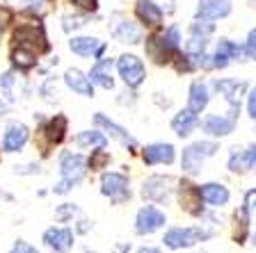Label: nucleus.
Instances as JSON below:
<instances>
[{"label": "nucleus", "mask_w": 256, "mask_h": 253, "mask_svg": "<svg viewBox=\"0 0 256 253\" xmlns=\"http://www.w3.org/2000/svg\"><path fill=\"white\" fill-rule=\"evenodd\" d=\"M2 112H5V105H2V100H0V114H2Z\"/></svg>", "instance_id": "42"}, {"label": "nucleus", "mask_w": 256, "mask_h": 253, "mask_svg": "<svg viewBox=\"0 0 256 253\" xmlns=\"http://www.w3.org/2000/svg\"><path fill=\"white\" fill-rule=\"evenodd\" d=\"M218 151V144L215 142H197V144H190V146L183 151V171L188 174H199V169H202V162L210 155H215Z\"/></svg>", "instance_id": "3"}, {"label": "nucleus", "mask_w": 256, "mask_h": 253, "mask_svg": "<svg viewBox=\"0 0 256 253\" xmlns=\"http://www.w3.org/2000/svg\"><path fill=\"white\" fill-rule=\"evenodd\" d=\"M213 235L210 231H204V228H172V231L165 233V238H162V242H165L167 249H188L192 247V244L202 242V240H208Z\"/></svg>", "instance_id": "2"}, {"label": "nucleus", "mask_w": 256, "mask_h": 253, "mask_svg": "<svg viewBox=\"0 0 256 253\" xmlns=\"http://www.w3.org/2000/svg\"><path fill=\"white\" fill-rule=\"evenodd\" d=\"M146 53H149V57L154 59L156 64H167L176 50H172V48L167 46V41L162 39V34H160V37H151L149 41H146Z\"/></svg>", "instance_id": "19"}, {"label": "nucleus", "mask_w": 256, "mask_h": 253, "mask_svg": "<svg viewBox=\"0 0 256 253\" xmlns=\"http://www.w3.org/2000/svg\"><path fill=\"white\" fill-rule=\"evenodd\" d=\"M138 253H160L158 249H154V247H144V249H140Z\"/></svg>", "instance_id": "41"}, {"label": "nucleus", "mask_w": 256, "mask_h": 253, "mask_svg": "<svg viewBox=\"0 0 256 253\" xmlns=\"http://www.w3.org/2000/svg\"><path fill=\"white\" fill-rule=\"evenodd\" d=\"M247 112H250V116L256 121V89L250 94V100H247Z\"/></svg>", "instance_id": "38"}, {"label": "nucleus", "mask_w": 256, "mask_h": 253, "mask_svg": "<svg viewBox=\"0 0 256 253\" xmlns=\"http://www.w3.org/2000/svg\"><path fill=\"white\" fill-rule=\"evenodd\" d=\"M74 2L80 7V9H87V11H94L96 5H98L96 0H74Z\"/></svg>", "instance_id": "40"}, {"label": "nucleus", "mask_w": 256, "mask_h": 253, "mask_svg": "<svg viewBox=\"0 0 256 253\" xmlns=\"http://www.w3.org/2000/svg\"><path fill=\"white\" fill-rule=\"evenodd\" d=\"M142 155L146 164H172L174 162V146L172 144H151L144 148Z\"/></svg>", "instance_id": "16"}, {"label": "nucleus", "mask_w": 256, "mask_h": 253, "mask_svg": "<svg viewBox=\"0 0 256 253\" xmlns=\"http://www.w3.org/2000/svg\"><path fill=\"white\" fill-rule=\"evenodd\" d=\"M247 55L252 59H256V30L250 32V39H247Z\"/></svg>", "instance_id": "35"}, {"label": "nucleus", "mask_w": 256, "mask_h": 253, "mask_svg": "<svg viewBox=\"0 0 256 253\" xmlns=\"http://www.w3.org/2000/svg\"><path fill=\"white\" fill-rule=\"evenodd\" d=\"M194 126H197V112H192L190 107L183 110V112H178V114L174 116V121H172V128H174V132L178 135V137L190 135V132L194 130Z\"/></svg>", "instance_id": "23"}, {"label": "nucleus", "mask_w": 256, "mask_h": 253, "mask_svg": "<svg viewBox=\"0 0 256 253\" xmlns=\"http://www.w3.org/2000/svg\"><path fill=\"white\" fill-rule=\"evenodd\" d=\"M64 80H66V84H69L76 94L94 96V89H92V80L85 78V73H80L78 69H69L66 73H64Z\"/></svg>", "instance_id": "24"}, {"label": "nucleus", "mask_w": 256, "mask_h": 253, "mask_svg": "<svg viewBox=\"0 0 256 253\" xmlns=\"http://www.w3.org/2000/svg\"><path fill=\"white\" fill-rule=\"evenodd\" d=\"M240 55H242V48L238 46V43L234 41H226V39H222L218 46V53H215V62L213 66H220V69H224L226 64H229V59H240Z\"/></svg>", "instance_id": "20"}, {"label": "nucleus", "mask_w": 256, "mask_h": 253, "mask_svg": "<svg viewBox=\"0 0 256 253\" xmlns=\"http://www.w3.org/2000/svg\"><path fill=\"white\" fill-rule=\"evenodd\" d=\"M14 43L16 46H23V48H30L32 53H46L48 50V41H46V34H44L42 25H21L16 27L14 32Z\"/></svg>", "instance_id": "4"}, {"label": "nucleus", "mask_w": 256, "mask_h": 253, "mask_svg": "<svg viewBox=\"0 0 256 253\" xmlns=\"http://www.w3.org/2000/svg\"><path fill=\"white\" fill-rule=\"evenodd\" d=\"M108 162H110V155H108L106 151H103V148L94 151V155L90 158V167H92V169H103Z\"/></svg>", "instance_id": "32"}, {"label": "nucleus", "mask_w": 256, "mask_h": 253, "mask_svg": "<svg viewBox=\"0 0 256 253\" xmlns=\"http://www.w3.org/2000/svg\"><path fill=\"white\" fill-rule=\"evenodd\" d=\"M94 123H96V126H101V128H106V130L110 132L112 137H117L119 142L124 144V146H128L130 151H135L138 142H135V139L130 137V135H128V130H124L122 126H117L114 121H110V119H108L106 114H101V112H98V114H94Z\"/></svg>", "instance_id": "17"}, {"label": "nucleus", "mask_w": 256, "mask_h": 253, "mask_svg": "<svg viewBox=\"0 0 256 253\" xmlns=\"http://www.w3.org/2000/svg\"><path fill=\"white\" fill-rule=\"evenodd\" d=\"M117 69L128 87H140L144 82V75H146L142 59H138L135 55H122L117 62Z\"/></svg>", "instance_id": "5"}, {"label": "nucleus", "mask_w": 256, "mask_h": 253, "mask_svg": "<svg viewBox=\"0 0 256 253\" xmlns=\"http://www.w3.org/2000/svg\"><path fill=\"white\" fill-rule=\"evenodd\" d=\"M101 192L110 196L114 203H124L130 199V190H128V180L122 174H103L101 178Z\"/></svg>", "instance_id": "6"}, {"label": "nucleus", "mask_w": 256, "mask_h": 253, "mask_svg": "<svg viewBox=\"0 0 256 253\" xmlns=\"http://www.w3.org/2000/svg\"><path fill=\"white\" fill-rule=\"evenodd\" d=\"M165 226V215L158 210V208H142L138 212V219H135V231L140 235H149V233H156L158 228Z\"/></svg>", "instance_id": "9"}, {"label": "nucleus", "mask_w": 256, "mask_h": 253, "mask_svg": "<svg viewBox=\"0 0 256 253\" xmlns=\"http://www.w3.org/2000/svg\"><path fill=\"white\" fill-rule=\"evenodd\" d=\"M210 32H213V25H210V23H199V21H197L194 25H192V34H197V37H204V39H206Z\"/></svg>", "instance_id": "33"}, {"label": "nucleus", "mask_w": 256, "mask_h": 253, "mask_svg": "<svg viewBox=\"0 0 256 253\" xmlns=\"http://www.w3.org/2000/svg\"><path fill=\"white\" fill-rule=\"evenodd\" d=\"M202 196L206 203L210 206H224L229 201V190L224 185H218V183H208L202 187Z\"/></svg>", "instance_id": "26"}, {"label": "nucleus", "mask_w": 256, "mask_h": 253, "mask_svg": "<svg viewBox=\"0 0 256 253\" xmlns=\"http://www.w3.org/2000/svg\"><path fill=\"white\" fill-rule=\"evenodd\" d=\"M208 105V89L204 82H192L190 87V98H188V107L192 112H202Z\"/></svg>", "instance_id": "27"}, {"label": "nucleus", "mask_w": 256, "mask_h": 253, "mask_svg": "<svg viewBox=\"0 0 256 253\" xmlns=\"http://www.w3.org/2000/svg\"><path fill=\"white\" fill-rule=\"evenodd\" d=\"M229 169L234 171V174H242V171H247V169H250V164H247V158H245V151H242V153H238V151H234V153H231Z\"/></svg>", "instance_id": "31"}, {"label": "nucleus", "mask_w": 256, "mask_h": 253, "mask_svg": "<svg viewBox=\"0 0 256 253\" xmlns=\"http://www.w3.org/2000/svg\"><path fill=\"white\" fill-rule=\"evenodd\" d=\"M110 30L119 41H126V43H140L142 41V30H140V25L133 23V21H128L126 16H122V14L112 16Z\"/></svg>", "instance_id": "7"}, {"label": "nucleus", "mask_w": 256, "mask_h": 253, "mask_svg": "<svg viewBox=\"0 0 256 253\" xmlns=\"http://www.w3.org/2000/svg\"><path fill=\"white\" fill-rule=\"evenodd\" d=\"M60 169H62V178L64 180L58 185V192L64 194L71 185H76V183L82 180V176H85V171H87V160L78 153H64L62 160H60Z\"/></svg>", "instance_id": "1"}, {"label": "nucleus", "mask_w": 256, "mask_h": 253, "mask_svg": "<svg viewBox=\"0 0 256 253\" xmlns=\"http://www.w3.org/2000/svg\"><path fill=\"white\" fill-rule=\"evenodd\" d=\"M12 62H14V66H18L21 71H28L37 64V53H32L30 48L14 46V50H12Z\"/></svg>", "instance_id": "28"}, {"label": "nucleus", "mask_w": 256, "mask_h": 253, "mask_svg": "<svg viewBox=\"0 0 256 253\" xmlns=\"http://www.w3.org/2000/svg\"><path fill=\"white\" fill-rule=\"evenodd\" d=\"M28 137H30L28 126H23V123H12V126H7V130H5L2 148H5L7 153H16V151H21V148L26 146Z\"/></svg>", "instance_id": "13"}, {"label": "nucleus", "mask_w": 256, "mask_h": 253, "mask_svg": "<svg viewBox=\"0 0 256 253\" xmlns=\"http://www.w3.org/2000/svg\"><path fill=\"white\" fill-rule=\"evenodd\" d=\"M174 180L172 178H162V176H154V178L144 180L142 185V196L149 201H167L172 196V187Z\"/></svg>", "instance_id": "10"}, {"label": "nucleus", "mask_w": 256, "mask_h": 253, "mask_svg": "<svg viewBox=\"0 0 256 253\" xmlns=\"http://www.w3.org/2000/svg\"><path fill=\"white\" fill-rule=\"evenodd\" d=\"M199 18L206 21H215V18H224L231 14V0H199Z\"/></svg>", "instance_id": "15"}, {"label": "nucleus", "mask_w": 256, "mask_h": 253, "mask_svg": "<svg viewBox=\"0 0 256 253\" xmlns=\"http://www.w3.org/2000/svg\"><path fill=\"white\" fill-rule=\"evenodd\" d=\"M178 192H181V208L186 212H190V215H202L204 206H202V187H197V185L188 183V180H183L181 187H178Z\"/></svg>", "instance_id": "11"}, {"label": "nucleus", "mask_w": 256, "mask_h": 253, "mask_svg": "<svg viewBox=\"0 0 256 253\" xmlns=\"http://www.w3.org/2000/svg\"><path fill=\"white\" fill-rule=\"evenodd\" d=\"M12 253H39L34 247H30L28 242H23V240H18V242L12 247Z\"/></svg>", "instance_id": "34"}, {"label": "nucleus", "mask_w": 256, "mask_h": 253, "mask_svg": "<svg viewBox=\"0 0 256 253\" xmlns=\"http://www.w3.org/2000/svg\"><path fill=\"white\" fill-rule=\"evenodd\" d=\"M10 21H12V9H7V7H0V32L5 30Z\"/></svg>", "instance_id": "36"}, {"label": "nucleus", "mask_w": 256, "mask_h": 253, "mask_svg": "<svg viewBox=\"0 0 256 253\" xmlns=\"http://www.w3.org/2000/svg\"><path fill=\"white\" fill-rule=\"evenodd\" d=\"M254 244H256V235H254Z\"/></svg>", "instance_id": "43"}, {"label": "nucleus", "mask_w": 256, "mask_h": 253, "mask_svg": "<svg viewBox=\"0 0 256 253\" xmlns=\"http://www.w3.org/2000/svg\"><path fill=\"white\" fill-rule=\"evenodd\" d=\"M90 80H92V84H98L103 89H112L114 80H112V73H110V59H101V62L96 64L90 73Z\"/></svg>", "instance_id": "25"}, {"label": "nucleus", "mask_w": 256, "mask_h": 253, "mask_svg": "<svg viewBox=\"0 0 256 253\" xmlns=\"http://www.w3.org/2000/svg\"><path fill=\"white\" fill-rule=\"evenodd\" d=\"M44 242L48 249H53L55 253H66L74 247V233L69 228H48L44 233Z\"/></svg>", "instance_id": "12"}, {"label": "nucleus", "mask_w": 256, "mask_h": 253, "mask_svg": "<svg viewBox=\"0 0 256 253\" xmlns=\"http://www.w3.org/2000/svg\"><path fill=\"white\" fill-rule=\"evenodd\" d=\"M242 206H245L250 212L254 210V208H256V190H250V192H247V194H245V203H242Z\"/></svg>", "instance_id": "37"}, {"label": "nucleus", "mask_w": 256, "mask_h": 253, "mask_svg": "<svg viewBox=\"0 0 256 253\" xmlns=\"http://www.w3.org/2000/svg\"><path fill=\"white\" fill-rule=\"evenodd\" d=\"M64 132H66V116H62V114L53 116V119L42 128V139H44L42 142V153L44 155L48 153V148L50 146H58V144L62 142Z\"/></svg>", "instance_id": "8"}, {"label": "nucleus", "mask_w": 256, "mask_h": 253, "mask_svg": "<svg viewBox=\"0 0 256 253\" xmlns=\"http://www.w3.org/2000/svg\"><path fill=\"white\" fill-rule=\"evenodd\" d=\"M87 253H94V251H87Z\"/></svg>", "instance_id": "44"}, {"label": "nucleus", "mask_w": 256, "mask_h": 253, "mask_svg": "<svg viewBox=\"0 0 256 253\" xmlns=\"http://www.w3.org/2000/svg\"><path fill=\"white\" fill-rule=\"evenodd\" d=\"M250 215H252V212L247 210L245 206H242L238 212H236V217H234V219H236L234 240H236L238 244H242V242H245V238H247V228H250Z\"/></svg>", "instance_id": "29"}, {"label": "nucleus", "mask_w": 256, "mask_h": 253, "mask_svg": "<svg viewBox=\"0 0 256 253\" xmlns=\"http://www.w3.org/2000/svg\"><path fill=\"white\" fill-rule=\"evenodd\" d=\"M215 89L222 91L224 98L229 100L231 116L238 114V110H240V96H242V91H245V82H238V80H218V82H215Z\"/></svg>", "instance_id": "14"}, {"label": "nucleus", "mask_w": 256, "mask_h": 253, "mask_svg": "<svg viewBox=\"0 0 256 253\" xmlns=\"http://www.w3.org/2000/svg\"><path fill=\"white\" fill-rule=\"evenodd\" d=\"M78 146H92V148H106V137L101 132H78L76 135Z\"/></svg>", "instance_id": "30"}, {"label": "nucleus", "mask_w": 256, "mask_h": 253, "mask_svg": "<svg viewBox=\"0 0 256 253\" xmlns=\"http://www.w3.org/2000/svg\"><path fill=\"white\" fill-rule=\"evenodd\" d=\"M234 126H236V116H208L206 121H204V130L208 135H213V137H224V135H229L234 132Z\"/></svg>", "instance_id": "18"}, {"label": "nucleus", "mask_w": 256, "mask_h": 253, "mask_svg": "<svg viewBox=\"0 0 256 253\" xmlns=\"http://www.w3.org/2000/svg\"><path fill=\"white\" fill-rule=\"evenodd\" d=\"M245 158H247V164H250V169H256V144L245 151Z\"/></svg>", "instance_id": "39"}, {"label": "nucleus", "mask_w": 256, "mask_h": 253, "mask_svg": "<svg viewBox=\"0 0 256 253\" xmlns=\"http://www.w3.org/2000/svg\"><path fill=\"white\" fill-rule=\"evenodd\" d=\"M69 48L76 55H82V57H90V55H98L103 50V43L94 37H76L71 39Z\"/></svg>", "instance_id": "22"}, {"label": "nucleus", "mask_w": 256, "mask_h": 253, "mask_svg": "<svg viewBox=\"0 0 256 253\" xmlns=\"http://www.w3.org/2000/svg\"><path fill=\"white\" fill-rule=\"evenodd\" d=\"M135 11H138V18L146 25H158L162 21V11L156 2L151 0H138V5H135Z\"/></svg>", "instance_id": "21"}]
</instances>
